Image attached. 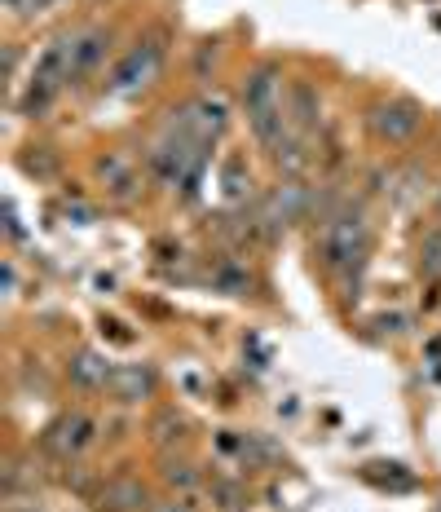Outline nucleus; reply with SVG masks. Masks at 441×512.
<instances>
[{
	"mask_svg": "<svg viewBox=\"0 0 441 512\" xmlns=\"http://www.w3.org/2000/svg\"><path fill=\"white\" fill-rule=\"evenodd\" d=\"M314 252H318L322 274H331V279H349L353 265L362 270L367 256H371V217H367V208L344 204L331 221H322L318 239H314Z\"/></svg>",
	"mask_w": 441,
	"mask_h": 512,
	"instance_id": "obj_1",
	"label": "nucleus"
},
{
	"mask_svg": "<svg viewBox=\"0 0 441 512\" xmlns=\"http://www.w3.org/2000/svg\"><path fill=\"white\" fill-rule=\"evenodd\" d=\"M424 128V106L411 102V98H375L367 106V133L375 137L380 146H411Z\"/></svg>",
	"mask_w": 441,
	"mask_h": 512,
	"instance_id": "obj_2",
	"label": "nucleus"
},
{
	"mask_svg": "<svg viewBox=\"0 0 441 512\" xmlns=\"http://www.w3.org/2000/svg\"><path fill=\"white\" fill-rule=\"evenodd\" d=\"M98 442V420H93L89 411H62L58 420L45 429V437H40V446L53 455V460H80L89 446Z\"/></svg>",
	"mask_w": 441,
	"mask_h": 512,
	"instance_id": "obj_3",
	"label": "nucleus"
},
{
	"mask_svg": "<svg viewBox=\"0 0 441 512\" xmlns=\"http://www.w3.org/2000/svg\"><path fill=\"white\" fill-rule=\"evenodd\" d=\"M111 27H84L75 31V49H71V71H67V84H80L84 76H93V71L106 62V53H111Z\"/></svg>",
	"mask_w": 441,
	"mask_h": 512,
	"instance_id": "obj_4",
	"label": "nucleus"
},
{
	"mask_svg": "<svg viewBox=\"0 0 441 512\" xmlns=\"http://www.w3.org/2000/svg\"><path fill=\"white\" fill-rule=\"evenodd\" d=\"M287 124L296 128V133H309V128H318L322 120V93H318V84L314 80H292L287 84Z\"/></svg>",
	"mask_w": 441,
	"mask_h": 512,
	"instance_id": "obj_5",
	"label": "nucleus"
},
{
	"mask_svg": "<svg viewBox=\"0 0 441 512\" xmlns=\"http://www.w3.org/2000/svg\"><path fill=\"white\" fill-rule=\"evenodd\" d=\"M150 393H155V371H150L146 362H124V367H115V376H111V398L115 402L137 407V402H146Z\"/></svg>",
	"mask_w": 441,
	"mask_h": 512,
	"instance_id": "obj_6",
	"label": "nucleus"
},
{
	"mask_svg": "<svg viewBox=\"0 0 441 512\" xmlns=\"http://www.w3.org/2000/svg\"><path fill=\"white\" fill-rule=\"evenodd\" d=\"M111 376H115V367L102 354H93V349H80L75 362H71V384L75 389H84V393L111 389Z\"/></svg>",
	"mask_w": 441,
	"mask_h": 512,
	"instance_id": "obj_7",
	"label": "nucleus"
},
{
	"mask_svg": "<svg viewBox=\"0 0 441 512\" xmlns=\"http://www.w3.org/2000/svg\"><path fill=\"white\" fill-rule=\"evenodd\" d=\"M159 53H164V45L159 40H146L142 49H133L128 58L120 62V71H115V84L111 89H128V84H137L142 76H150V71L159 67Z\"/></svg>",
	"mask_w": 441,
	"mask_h": 512,
	"instance_id": "obj_8",
	"label": "nucleus"
},
{
	"mask_svg": "<svg viewBox=\"0 0 441 512\" xmlns=\"http://www.w3.org/2000/svg\"><path fill=\"white\" fill-rule=\"evenodd\" d=\"M106 499H111L115 512H142L146 508V490L137 482H128V477H120V482L106 486Z\"/></svg>",
	"mask_w": 441,
	"mask_h": 512,
	"instance_id": "obj_9",
	"label": "nucleus"
},
{
	"mask_svg": "<svg viewBox=\"0 0 441 512\" xmlns=\"http://www.w3.org/2000/svg\"><path fill=\"white\" fill-rule=\"evenodd\" d=\"M150 437H155V446H172V442H181V437H186V420H181L177 415V407H164L155 415V424H150Z\"/></svg>",
	"mask_w": 441,
	"mask_h": 512,
	"instance_id": "obj_10",
	"label": "nucleus"
},
{
	"mask_svg": "<svg viewBox=\"0 0 441 512\" xmlns=\"http://www.w3.org/2000/svg\"><path fill=\"white\" fill-rule=\"evenodd\" d=\"M164 482L177 490H195L199 486V468L190 460H164Z\"/></svg>",
	"mask_w": 441,
	"mask_h": 512,
	"instance_id": "obj_11",
	"label": "nucleus"
},
{
	"mask_svg": "<svg viewBox=\"0 0 441 512\" xmlns=\"http://www.w3.org/2000/svg\"><path fill=\"white\" fill-rule=\"evenodd\" d=\"M225 120H230V102H225L221 93H217V98H203V102H199V124H203V128L221 133Z\"/></svg>",
	"mask_w": 441,
	"mask_h": 512,
	"instance_id": "obj_12",
	"label": "nucleus"
},
{
	"mask_svg": "<svg viewBox=\"0 0 441 512\" xmlns=\"http://www.w3.org/2000/svg\"><path fill=\"white\" fill-rule=\"evenodd\" d=\"M212 283H217L225 296H247V283H252V279H247V270H243V265H230V261H225Z\"/></svg>",
	"mask_w": 441,
	"mask_h": 512,
	"instance_id": "obj_13",
	"label": "nucleus"
},
{
	"mask_svg": "<svg viewBox=\"0 0 441 512\" xmlns=\"http://www.w3.org/2000/svg\"><path fill=\"white\" fill-rule=\"evenodd\" d=\"M419 265H424L433 279H441V230H433L424 239V256H419Z\"/></svg>",
	"mask_w": 441,
	"mask_h": 512,
	"instance_id": "obj_14",
	"label": "nucleus"
},
{
	"mask_svg": "<svg viewBox=\"0 0 441 512\" xmlns=\"http://www.w3.org/2000/svg\"><path fill=\"white\" fill-rule=\"evenodd\" d=\"M208 62H217V40H203L199 53H195V76L208 80Z\"/></svg>",
	"mask_w": 441,
	"mask_h": 512,
	"instance_id": "obj_15",
	"label": "nucleus"
},
{
	"mask_svg": "<svg viewBox=\"0 0 441 512\" xmlns=\"http://www.w3.org/2000/svg\"><path fill=\"white\" fill-rule=\"evenodd\" d=\"M433 512H441V504H437V508H433Z\"/></svg>",
	"mask_w": 441,
	"mask_h": 512,
	"instance_id": "obj_16",
	"label": "nucleus"
}]
</instances>
